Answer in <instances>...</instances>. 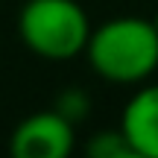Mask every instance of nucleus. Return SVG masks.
I'll return each mask as SVG.
<instances>
[{"mask_svg": "<svg viewBox=\"0 0 158 158\" xmlns=\"http://www.w3.org/2000/svg\"><path fill=\"white\" fill-rule=\"evenodd\" d=\"M85 53L94 73L108 82H141L158 68V29L138 15L111 18L91 29Z\"/></svg>", "mask_w": 158, "mask_h": 158, "instance_id": "1", "label": "nucleus"}, {"mask_svg": "<svg viewBox=\"0 0 158 158\" xmlns=\"http://www.w3.org/2000/svg\"><path fill=\"white\" fill-rule=\"evenodd\" d=\"M120 129L135 149V158H158V85L141 88L126 102Z\"/></svg>", "mask_w": 158, "mask_h": 158, "instance_id": "4", "label": "nucleus"}, {"mask_svg": "<svg viewBox=\"0 0 158 158\" xmlns=\"http://www.w3.org/2000/svg\"><path fill=\"white\" fill-rule=\"evenodd\" d=\"M152 23H155V29H158V15H155V21H152Z\"/></svg>", "mask_w": 158, "mask_h": 158, "instance_id": "7", "label": "nucleus"}, {"mask_svg": "<svg viewBox=\"0 0 158 158\" xmlns=\"http://www.w3.org/2000/svg\"><path fill=\"white\" fill-rule=\"evenodd\" d=\"M56 111H59V114H64L70 123H73L76 117L82 120V117H85V111H88V97L79 94V91H64V94L59 97V102H56Z\"/></svg>", "mask_w": 158, "mask_h": 158, "instance_id": "6", "label": "nucleus"}, {"mask_svg": "<svg viewBox=\"0 0 158 158\" xmlns=\"http://www.w3.org/2000/svg\"><path fill=\"white\" fill-rule=\"evenodd\" d=\"M88 155L91 158H135V149L126 141L123 129H108V132H97L88 141Z\"/></svg>", "mask_w": 158, "mask_h": 158, "instance_id": "5", "label": "nucleus"}, {"mask_svg": "<svg viewBox=\"0 0 158 158\" xmlns=\"http://www.w3.org/2000/svg\"><path fill=\"white\" fill-rule=\"evenodd\" d=\"M70 149L73 123L56 108L27 117L12 135V152L18 158H64Z\"/></svg>", "mask_w": 158, "mask_h": 158, "instance_id": "3", "label": "nucleus"}, {"mask_svg": "<svg viewBox=\"0 0 158 158\" xmlns=\"http://www.w3.org/2000/svg\"><path fill=\"white\" fill-rule=\"evenodd\" d=\"M18 29L23 44L44 59H73L91 38L88 15L73 0H27Z\"/></svg>", "mask_w": 158, "mask_h": 158, "instance_id": "2", "label": "nucleus"}]
</instances>
